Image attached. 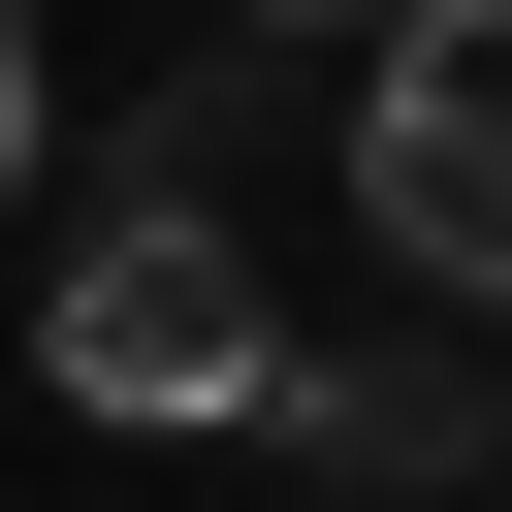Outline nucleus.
I'll return each mask as SVG.
<instances>
[{"label": "nucleus", "instance_id": "f03ea898", "mask_svg": "<svg viewBox=\"0 0 512 512\" xmlns=\"http://www.w3.org/2000/svg\"><path fill=\"white\" fill-rule=\"evenodd\" d=\"M352 224H384L448 320H512V0H416V32L352 64Z\"/></svg>", "mask_w": 512, "mask_h": 512}, {"label": "nucleus", "instance_id": "20e7f679", "mask_svg": "<svg viewBox=\"0 0 512 512\" xmlns=\"http://www.w3.org/2000/svg\"><path fill=\"white\" fill-rule=\"evenodd\" d=\"M32 160H64V96H32V0H0V224H32Z\"/></svg>", "mask_w": 512, "mask_h": 512}, {"label": "nucleus", "instance_id": "39448f33", "mask_svg": "<svg viewBox=\"0 0 512 512\" xmlns=\"http://www.w3.org/2000/svg\"><path fill=\"white\" fill-rule=\"evenodd\" d=\"M224 32H416V0H224Z\"/></svg>", "mask_w": 512, "mask_h": 512}, {"label": "nucleus", "instance_id": "f257e3e1", "mask_svg": "<svg viewBox=\"0 0 512 512\" xmlns=\"http://www.w3.org/2000/svg\"><path fill=\"white\" fill-rule=\"evenodd\" d=\"M64 416H256L288 384V320H256V256H224V64L128 128V192H96V256H64Z\"/></svg>", "mask_w": 512, "mask_h": 512}, {"label": "nucleus", "instance_id": "7ed1b4c3", "mask_svg": "<svg viewBox=\"0 0 512 512\" xmlns=\"http://www.w3.org/2000/svg\"><path fill=\"white\" fill-rule=\"evenodd\" d=\"M256 448H288V480H480L512 416H480V352H288Z\"/></svg>", "mask_w": 512, "mask_h": 512}]
</instances>
